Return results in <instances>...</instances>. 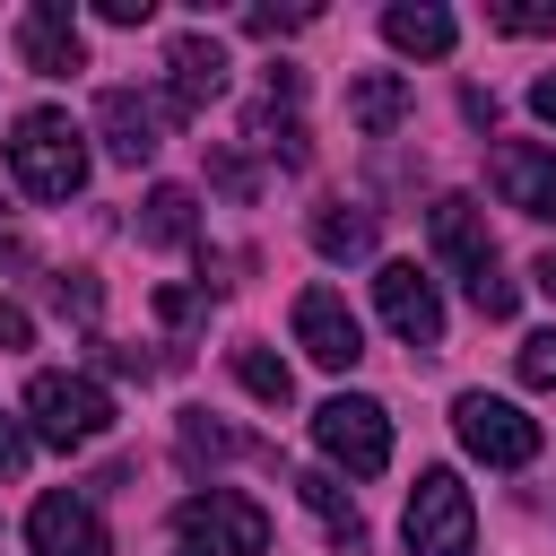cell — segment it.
Returning <instances> with one entry per match:
<instances>
[{
	"mask_svg": "<svg viewBox=\"0 0 556 556\" xmlns=\"http://www.w3.org/2000/svg\"><path fill=\"white\" fill-rule=\"evenodd\" d=\"M9 174H17L26 200H70V191H87V130H78L61 104L17 113V130H9Z\"/></svg>",
	"mask_w": 556,
	"mask_h": 556,
	"instance_id": "6da1fadb",
	"label": "cell"
},
{
	"mask_svg": "<svg viewBox=\"0 0 556 556\" xmlns=\"http://www.w3.org/2000/svg\"><path fill=\"white\" fill-rule=\"evenodd\" d=\"M426 235H434V252L460 269L469 304H478L486 321H504V313H513V278L495 269V235H486V208H478V200H460V191H443V200L426 208Z\"/></svg>",
	"mask_w": 556,
	"mask_h": 556,
	"instance_id": "7a4b0ae2",
	"label": "cell"
},
{
	"mask_svg": "<svg viewBox=\"0 0 556 556\" xmlns=\"http://www.w3.org/2000/svg\"><path fill=\"white\" fill-rule=\"evenodd\" d=\"M26 417H35V434L61 443V452L113 434V400H104V382H87V374H35V382H26Z\"/></svg>",
	"mask_w": 556,
	"mask_h": 556,
	"instance_id": "3957f363",
	"label": "cell"
},
{
	"mask_svg": "<svg viewBox=\"0 0 556 556\" xmlns=\"http://www.w3.org/2000/svg\"><path fill=\"white\" fill-rule=\"evenodd\" d=\"M313 443H321V460L348 469V478H382V469H391V417H382V400H356V391L321 400V408H313Z\"/></svg>",
	"mask_w": 556,
	"mask_h": 556,
	"instance_id": "277c9868",
	"label": "cell"
},
{
	"mask_svg": "<svg viewBox=\"0 0 556 556\" xmlns=\"http://www.w3.org/2000/svg\"><path fill=\"white\" fill-rule=\"evenodd\" d=\"M408 556H469V539H478V504H469V486L452 478V469H417V486H408Z\"/></svg>",
	"mask_w": 556,
	"mask_h": 556,
	"instance_id": "5b68a950",
	"label": "cell"
},
{
	"mask_svg": "<svg viewBox=\"0 0 556 556\" xmlns=\"http://www.w3.org/2000/svg\"><path fill=\"white\" fill-rule=\"evenodd\" d=\"M174 530H182L191 547H208V556H269V513H261L252 495H235V486H200V495H182Z\"/></svg>",
	"mask_w": 556,
	"mask_h": 556,
	"instance_id": "8992f818",
	"label": "cell"
},
{
	"mask_svg": "<svg viewBox=\"0 0 556 556\" xmlns=\"http://www.w3.org/2000/svg\"><path fill=\"white\" fill-rule=\"evenodd\" d=\"M452 426H460V443H469L478 460H495V469H530V460H539V417H521V408L495 400V391H460V400H452Z\"/></svg>",
	"mask_w": 556,
	"mask_h": 556,
	"instance_id": "52a82bcc",
	"label": "cell"
},
{
	"mask_svg": "<svg viewBox=\"0 0 556 556\" xmlns=\"http://www.w3.org/2000/svg\"><path fill=\"white\" fill-rule=\"evenodd\" d=\"M374 304H382L391 339H408V348H443V295H434V278H426L417 261H382V269H374Z\"/></svg>",
	"mask_w": 556,
	"mask_h": 556,
	"instance_id": "ba28073f",
	"label": "cell"
},
{
	"mask_svg": "<svg viewBox=\"0 0 556 556\" xmlns=\"http://www.w3.org/2000/svg\"><path fill=\"white\" fill-rule=\"evenodd\" d=\"M165 122H182L165 96H139V87H104V96H96V130H104V148H113L122 165H148V156L165 148Z\"/></svg>",
	"mask_w": 556,
	"mask_h": 556,
	"instance_id": "9c48e42d",
	"label": "cell"
},
{
	"mask_svg": "<svg viewBox=\"0 0 556 556\" xmlns=\"http://www.w3.org/2000/svg\"><path fill=\"white\" fill-rule=\"evenodd\" d=\"M295 348H304L313 365H330V374H348V365L365 356V321L348 313L339 287H304V295H295Z\"/></svg>",
	"mask_w": 556,
	"mask_h": 556,
	"instance_id": "30bf717a",
	"label": "cell"
},
{
	"mask_svg": "<svg viewBox=\"0 0 556 556\" xmlns=\"http://www.w3.org/2000/svg\"><path fill=\"white\" fill-rule=\"evenodd\" d=\"M486 182H495L504 208L556 226V148H539V139H504V148L486 156Z\"/></svg>",
	"mask_w": 556,
	"mask_h": 556,
	"instance_id": "8fae6325",
	"label": "cell"
},
{
	"mask_svg": "<svg viewBox=\"0 0 556 556\" xmlns=\"http://www.w3.org/2000/svg\"><path fill=\"white\" fill-rule=\"evenodd\" d=\"M17 52H26L35 78H70V70H87V35H78L70 0H35V9L17 17Z\"/></svg>",
	"mask_w": 556,
	"mask_h": 556,
	"instance_id": "7c38bea8",
	"label": "cell"
},
{
	"mask_svg": "<svg viewBox=\"0 0 556 556\" xmlns=\"http://www.w3.org/2000/svg\"><path fill=\"white\" fill-rule=\"evenodd\" d=\"M226 96V43L217 35H174L165 43V104L174 113H208Z\"/></svg>",
	"mask_w": 556,
	"mask_h": 556,
	"instance_id": "4fadbf2b",
	"label": "cell"
},
{
	"mask_svg": "<svg viewBox=\"0 0 556 556\" xmlns=\"http://www.w3.org/2000/svg\"><path fill=\"white\" fill-rule=\"evenodd\" d=\"M26 539H35V556H113V539H104L87 495H43L26 513Z\"/></svg>",
	"mask_w": 556,
	"mask_h": 556,
	"instance_id": "5bb4252c",
	"label": "cell"
},
{
	"mask_svg": "<svg viewBox=\"0 0 556 556\" xmlns=\"http://www.w3.org/2000/svg\"><path fill=\"white\" fill-rule=\"evenodd\" d=\"M295 495H304V513L330 530V547H339V556H365V513L348 504V486H339L330 469H304V478H295Z\"/></svg>",
	"mask_w": 556,
	"mask_h": 556,
	"instance_id": "9a60e30c",
	"label": "cell"
},
{
	"mask_svg": "<svg viewBox=\"0 0 556 556\" xmlns=\"http://www.w3.org/2000/svg\"><path fill=\"white\" fill-rule=\"evenodd\" d=\"M382 35H391V52H417V61H443L452 52V9H434V0H400V9H382Z\"/></svg>",
	"mask_w": 556,
	"mask_h": 556,
	"instance_id": "2e32d148",
	"label": "cell"
},
{
	"mask_svg": "<svg viewBox=\"0 0 556 556\" xmlns=\"http://www.w3.org/2000/svg\"><path fill=\"white\" fill-rule=\"evenodd\" d=\"M408 104H417V96H408V78H400V70H365V78L348 87V113H356V130H365V139H391V130L408 122Z\"/></svg>",
	"mask_w": 556,
	"mask_h": 556,
	"instance_id": "e0dca14e",
	"label": "cell"
},
{
	"mask_svg": "<svg viewBox=\"0 0 556 556\" xmlns=\"http://www.w3.org/2000/svg\"><path fill=\"white\" fill-rule=\"evenodd\" d=\"M313 252H321V261H365V252H374V208H356V200L313 208Z\"/></svg>",
	"mask_w": 556,
	"mask_h": 556,
	"instance_id": "ac0fdd59",
	"label": "cell"
},
{
	"mask_svg": "<svg viewBox=\"0 0 556 556\" xmlns=\"http://www.w3.org/2000/svg\"><path fill=\"white\" fill-rule=\"evenodd\" d=\"M139 235H148L156 252H182V243L200 235V217H191V191H182V182H156V191L139 200Z\"/></svg>",
	"mask_w": 556,
	"mask_h": 556,
	"instance_id": "d6986e66",
	"label": "cell"
},
{
	"mask_svg": "<svg viewBox=\"0 0 556 556\" xmlns=\"http://www.w3.org/2000/svg\"><path fill=\"white\" fill-rule=\"evenodd\" d=\"M235 382H243L261 408H287V400H295V374H287V356H269L261 339H243V348H235Z\"/></svg>",
	"mask_w": 556,
	"mask_h": 556,
	"instance_id": "ffe728a7",
	"label": "cell"
},
{
	"mask_svg": "<svg viewBox=\"0 0 556 556\" xmlns=\"http://www.w3.org/2000/svg\"><path fill=\"white\" fill-rule=\"evenodd\" d=\"M243 130H252V139H261L269 156H287V165H304V156H313V148H304V122H295V113H278V96H261Z\"/></svg>",
	"mask_w": 556,
	"mask_h": 556,
	"instance_id": "44dd1931",
	"label": "cell"
},
{
	"mask_svg": "<svg viewBox=\"0 0 556 556\" xmlns=\"http://www.w3.org/2000/svg\"><path fill=\"white\" fill-rule=\"evenodd\" d=\"M486 26L495 35H556V0H495Z\"/></svg>",
	"mask_w": 556,
	"mask_h": 556,
	"instance_id": "7402d4cb",
	"label": "cell"
},
{
	"mask_svg": "<svg viewBox=\"0 0 556 556\" xmlns=\"http://www.w3.org/2000/svg\"><path fill=\"white\" fill-rule=\"evenodd\" d=\"M226 452H243V434H226V426H208L200 408L182 417V460H226Z\"/></svg>",
	"mask_w": 556,
	"mask_h": 556,
	"instance_id": "603a6c76",
	"label": "cell"
},
{
	"mask_svg": "<svg viewBox=\"0 0 556 556\" xmlns=\"http://www.w3.org/2000/svg\"><path fill=\"white\" fill-rule=\"evenodd\" d=\"M521 382H530V391H556V330L521 339Z\"/></svg>",
	"mask_w": 556,
	"mask_h": 556,
	"instance_id": "cb8c5ba5",
	"label": "cell"
},
{
	"mask_svg": "<svg viewBox=\"0 0 556 556\" xmlns=\"http://www.w3.org/2000/svg\"><path fill=\"white\" fill-rule=\"evenodd\" d=\"M156 313H165L174 330H191V321L208 313V287H156Z\"/></svg>",
	"mask_w": 556,
	"mask_h": 556,
	"instance_id": "d4e9b609",
	"label": "cell"
},
{
	"mask_svg": "<svg viewBox=\"0 0 556 556\" xmlns=\"http://www.w3.org/2000/svg\"><path fill=\"white\" fill-rule=\"evenodd\" d=\"M26 452H35V426H17V417L0 408V478H17V469H26Z\"/></svg>",
	"mask_w": 556,
	"mask_h": 556,
	"instance_id": "484cf974",
	"label": "cell"
},
{
	"mask_svg": "<svg viewBox=\"0 0 556 556\" xmlns=\"http://www.w3.org/2000/svg\"><path fill=\"white\" fill-rule=\"evenodd\" d=\"M52 295H61V313H78V321H96V278H87V269H70V278H52Z\"/></svg>",
	"mask_w": 556,
	"mask_h": 556,
	"instance_id": "4316f807",
	"label": "cell"
},
{
	"mask_svg": "<svg viewBox=\"0 0 556 556\" xmlns=\"http://www.w3.org/2000/svg\"><path fill=\"white\" fill-rule=\"evenodd\" d=\"M243 26L252 35H295V26H313V9H243Z\"/></svg>",
	"mask_w": 556,
	"mask_h": 556,
	"instance_id": "83f0119b",
	"label": "cell"
},
{
	"mask_svg": "<svg viewBox=\"0 0 556 556\" xmlns=\"http://www.w3.org/2000/svg\"><path fill=\"white\" fill-rule=\"evenodd\" d=\"M96 17H104V26H148L156 0H96Z\"/></svg>",
	"mask_w": 556,
	"mask_h": 556,
	"instance_id": "f1b7e54d",
	"label": "cell"
},
{
	"mask_svg": "<svg viewBox=\"0 0 556 556\" xmlns=\"http://www.w3.org/2000/svg\"><path fill=\"white\" fill-rule=\"evenodd\" d=\"M96 365H104V374H148V356H139V348H113V339H96Z\"/></svg>",
	"mask_w": 556,
	"mask_h": 556,
	"instance_id": "f546056e",
	"label": "cell"
},
{
	"mask_svg": "<svg viewBox=\"0 0 556 556\" xmlns=\"http://www.w3.org/2000/svg\"><path fill=\"white\" fill-rule=\"evenodd\" d=\"M26 339H35V321H26L17 304H0V348H26Z\"/></svg>",
	"mask_w": 556,
	"mask_h": 556,
	"instance_id": "4dcf8cb0",
	"label": "cell"
},
{
	"mask_svg": "<svg viewBox=\"0 0 556 556\" xmlns=\"http://www.w3.org/2000/svg\"><path fill=\"white\" fill-rule=\"evenodd\" d=\"M530 113H539V122H547V130H556V70H547V78H539V87H530Z\"/></svg>",
	"mask_w": 556,
	"mask_h": 556,
	"instance_id": "1f68e13d",
	"label": "cell"
},
{
	"mask_svg": "<svg viewBox=\"0 0 556 556\" xmlns=\"http://www.w3.org/2000/svg\"><path fill=\"white\" fill-rule=\"evenodd\" d=\"M530 278H539V295H547V304H556V243H547V252H539V261H530Z\"/></svg>",
	"mask_w": 556,
	"mask_h": 556,
	"instance_id": "d6a6232c",
	"label": "cell"
},
{
	"mask_svg": "<svg viewBox=\"0 0 556 556\" xmlns=\"http://www.w3.org/2000/svg\"><path fill=\"white\" fill-rule=\"evenodd\" d=\"M0 261H26V243H17V226H0Z\"/></svg>",
	"mask_w": 556,
	"mask_h": 556,
	"instance_id": "836d02e7",
	"label": "cell"
}]
</instances>
